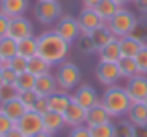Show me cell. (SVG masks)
Segmentation results:
<instances>
[{
  "label": "cell",
  "instance_id": "5b68a950",
  "mask_svg": "<svg viewBox=\"0 0 147 137\" xmlns=\"http://www.w3.org/2000/svg\"><path fill=\"white\" fill-rule=\"evenodd\" d=\"M34 15H36V21L41 24H52L63 17V7L58 0H37Z\"/></svg>",
  "mask_w": 147,
  "mask_h": 137
},
{
  "label": "cell",
  "instance_id": "7c38bea8",
  "mask_svg": "<svg viewBox=\"0 0 147 137\" xmlns=\"http://www.w3.org/2000/svg\"><path fill=\"white\" fill-rule=\"evenodd\" d=\"M125 89L132 102H144L147 98V74H136L134 78L127 80Z\"/></svg>",
  "mask_w": 147,
  "mask_h": 137
},
{
  "label": "cell",
  "instance_id": "7a4b0ae2",
  "mask_svg": "<svg viewBox=\"0 0 147 137\" xmlns=\"http://www.w3.org/2000/svg\"><path fill=\"white\" fill-rule=\"evenodd\" d=\"M100 102H102V106L108 109L112 119H114V117H117V119L125 117L127 111H129V108L132 106V100H130V96L127 94V89L121 87V85H117V83L104 89L102 96H100Z\"/></svg>",
  "mask_w": 147,
  "mask_h": 137
},
{
  "label": "cell",
  "instance_id": "8992f818",
  "mask_svg": "<svg viewBox=\"0 0 147 137\" xmlns=\"http://www.w3.org/2000/svg\"><path fill=\"white\" fill-rule=\"evenodd\" d=\"M17 128L22 132L26 137H34L37 135L39 132H45L43 130V115L36 113L34 109H28L21 119L17 120Z\"/></svg>",
  "mask_w": 147,
  "mask_h": 137
},
{
  "label": "cell",
  "instance_id": "ab89813d",
  "mask_svg": "<svg viewBox=\"0 0 147 137\" xmlns=\"http://www.w3.org/2000/svg\"><path fill=\"white\" fill-rule=\"evenodd\" d=\"M17 72L13 70L11 67H6V68H2V78H4V83H13L15 85V82H17Z\"/></svg>",
  "mask_w": 147,
  "mask_h": 137
},
{
  "label": "cell",
  "instance_id": "44dd1931",
  "mask_svg": "<svg viewBox=\"0 0 147 137\" xmlns=\"http://www.w3.org/2000/svg\"><path fill=\"white\" fill-rule=\"evenodd\" d=\"M63 126H65V120H63V115H61V113L49 111V113L43 115V130L47 132V134L54 135L56 132H60Z\"/></svg>",
  "mask_w": 147,
  "mask_h": 137
},
{
  "label": "cell",
  "instance_id": "8fae6325",
  "mask_svg": "<svg viewBox=\"0 0 147 137\" xmlns=\"http://www.w3.org/2000/svg\"><path fill=\"white\" fill-rule=\"evenodd\" d=\"M32 35H34V26L24 15H22V17L9 19L7 37H11V39H15V41H21V39H26V37H32Z\"/></svg>",
  "mask_w": 147,
  "mask_h": 137
},
{
  "label": "cell",
  "instance_id": "d590c367",
  "mask_svg": "<svg viewBox=\"0 0 147 137\" xmlns=\"http://www.w3.org/2000/svg\"><path fill=\"white\" fill-rule=\"evenodd\" d=\"M130 35H132L134 39L145 43V41H147V21H138L136 28L132 30V33H130Z\"/></svg>",
  "mask_w": 147,
  "mask_h": 137
},
{
  "label": "cell",
  "instance_id": "ee69618b",
  "mask_svg": "<svg viewBox=\"0 0 147 137\" xmlns=\"http://www.w3.org/2000/svg\"><path fill=\"white\" fill-rule=\"evenodd\" d=\"M100 2H102V0H82V6L86 7V9H95Z\"/></svg>",
  "mask_w": 147,
  "mask_h": 137
},
{
  "label": "cell",
  "instance_id": "4fadbf2b",
  "mask_svg": "<svg viewBox=\"0 0 147 137\" xmlns=\"http://www.w3.org/2000/svg\"><path fill=\"white\" fill-rule=\"evenodd\" d=\"M86 113L88 111L82 108V106H78L76 102H71V106L63 111L65 126H71V128L84 126V124H86Z\"/></svg>",
  "mask_w": 147,
  "mask_h": 137
},
{
  "label": "cell",
  "instance_id": "30bf717a",
  "mask_svg": "<svg viewBox=\"0 0 147 137\" xmlns=\"http://www.w3.org/2000/svg\"><path fill=\"white\" fill-rule=\"evenodd\" d=\"M76 21H78L80 33H82V35H90V33H93L97 28L106 24V22L99 17V13L95 9H86V7L80 11V15L76 17Z\"/></svg>",
  "mask_w": 147,
  "mask_h": 137
},
{
  "label": "cell",
  "instance_id": "e575fe53",
  "mask_svg": "<svg viewBox=\"0 0 147 137\" xmlns=\"http://www.w3.org/2000/svg\"><path fill=\"white\" fill-rule=\"evenodd\" d=\"M136 65H138V72L140 74H147V43L142 47V50L136 54Z\"/></svg>",
  "mask_w": 147,
  "mask_h": 137
},
{
  "label": "cell",
  "instance_id": "816d5d0a",
  "mask_svg": "<svg viewBox=\"0 0 147 137\" xmlns=\"http://www.w3.org/2000/svg\"><path fill=\"white\" fill-rule=\"evenodd\" d=\"M0 63H2V56H0Z\"/></svg>",
  "mask_w": 147,
  "mask_h": 137
},
{
  "label": "cell",
  "instance_id": "ba28073f",
  "mask_svg": "<svg viewBox=\"0 0 147 137\" xmlns=\"http://www.w3.org/2000/svg\"><path fill=\"white\" fill-rule=\"evenodd\" d=\"M54 32H56L60 37H63L67 43H75V41L82 35V33H80L78 21H76L75 17H69V15H63V17L56 22Z\"/></svg>",
  "mask_w": 147,
  "mask_h": 137
},
{
  "label": "cell",
  "instance_id": "db71d44e",
  "mask_svg": "<svg viewBox=\"0 0 147 137\" xmlns=\"http://www.w3.org/2000/svg\"><path fill=\"white\" fill-rule=\"evenodd\" d=\"M0 137H2V135H0Z\"/></svg>",
  "mask_w": 147,
  "mask_h": 137
},
{
  "label": "cell",
  "instance_id": "836d02e7",
  "mask_svg": "<svg viewBox=\"0 0 147 137\" xmlns=\"http://www.w3.org/2000/svg\"><path fill=\"white\" fill-rule=\"evenodd\" d=\"M17 96H19V91L13 83H2V85H0V98H2V102L17 98Z\"/></svg>",
  "mask_w": 147,
  "mask_h": 137
},
{
  "label": "cell",
  "instance_id": "ffe728a7",
  "mask_svg": "<svg viewBox=\"0 0 147 137\" xmlns=\"http://www.w3.org/2000/svg\"><path fill=\"white\" fill-rule=\"evenodd\" d=\"M99 54V61H108V63H117L119 59L123 58L121 54V45H119V39L108 43L106 47H102L100 50H97Z\"/></svg>",
  "mask_w": 147,
  "mask_h": 137
},
{
  "label": "cell",
  "instance_id": "2e32d148",
  "mask_svg": "<svg viewBox=\"0 0 147 137\" xmlns=\"http://www.w3.org/2000/svg\"><path fill=\"white\" fill-rule=\"evenodd\" d=\"M71 102H73V94H69V91L58 89L54 94L49 96V108H50V111H56L63 115V111L71 106Z\"/></svg>",
  "mask_w": 147,
  "mask_h": 137
},
{
  "label": "cell",
  "instance_id": "9a60e30c",
  "mask_svg": "<svg viewBox=\"0 0 147 137\" xmlns=\"http://www.w3.org/2000/svg\"><path fill=\"white\" fill-rule=\"evenodd\" d=\"M112 120V115L108 113V109L102 106V102H99L97 106L88 109L86 113V126L88 128H93V126H99V124H104V122H110Z\"/></svg>",
  "mask_w": 147,
  "mask_h": 137
},
{
  "label": "cell",
  "instance_id": "ac0fdd59",
  "mask_svg": "<svg viewBox=\"0 0 147 137\" xmlns=\"http://www.w3.org/2000/svg\"><path fill=\"white\" fill-rule=\"evenodd\" d=\"M0 111L6 113L9 119H13L15 122H17V120L21 119L26 111H28V109H26V106L21 102V98L17 96V98H11V100L2 102V104H0Z\"/></svg>",
  "mask_w": 147,
  "mask_h": 137
},
{
  "label": "cell",
  "instance_id": "f6af8a7d",
  "mask_svg": "<svg viewBox=\"0 0 147 137\" xmlns=\"http://www.w3.org/2000/svg\"><path fill=\"white\" fill-rule=\"evenodd\" d=\"M4 137H26L24 134H22V132L21 130H19V128L17 126H15L13 128V130H9V132H7V134L6 135H4Z\"/></svg>",
  "mask_w": 147,
  "mask_h": 137
},
{
  "label": "cell",
  "instance_id": "83f0119b",
  "mask_svg": "<svg viewBox=\"0 0 147 137\" xmlns=\"http://www.w3.org/2000/svg\"><path fill=\"white\" fill-rule=\"evenodd\" d=\"M19 52H17V41L11 39V37H2L0 39V56H2V59H11L15 58Z\"/></svg>",
  "mask_w": 147,
  "mask_h": 137
},
{
  "label": "cell",
  "instance_id": "d4e9b609",
  "mask_svg": "<svg viewBox=\"0 0 147 137\" xmlns=\"http://www.w3.org/2000/svg\"><path fill=\"white\" fill-rule=\"evenodd\" d=\"M117 67H119V72H121V78H125V80H130L136 74H140L134 58H125V56H123V58L117 61Z\"/></svg>",
  "mask_w": 147,
  "mask_h": 137
},
{
  "label": "cell",
  "instance_id": "8d00e7d4",
  "mask_svg": "<svg viewBox=\"0 0 147 137\" xmlns=\"http://www.w3.org/2000/svg\"><path fill=\"white\" fill-rule=\"evenodd\" d=\"M15 126H17V122H15L13 119H9V117H7L6 113L0 111V135L4 137L9 130H13Z\"/></svg>",
  "mask_w": 147,
  "mask_h": 137
},
{
  "label": "cell",
  "instance_id": "603a6c76",
  "mask_svg": "<svg viewBox=\"0 0 147 137\" xmlns=\"http://www.w3.org/2000/svg\"><path fill=\"white\" fill-rule=\"evenodd\" d=\"M119 45H121V54L125 56V58H136V54L142 50V47H144L145 43H142V41L134 39L132 35H129V37L119 39Z\"/></svg>",
  "mask_w": 147,
  "mask_h": 137
},
{
  "label": "cell",
  "instance_id": "11a10c76",
  "mask_svg": "<svg viewBox=\"0 0 147 137\" xmlns=\"http://www.w3.org/2000/svg\"><path fill=\"white\" fill-rule=\"evenodd\" d=\"M132 2H134V0H132Z\"/></svg>",
  "mask_w": 147,
  "mask_h": 137
},
{
  "label": "cell",
  "instance_id": "7402d4cb",
  "mask_svg": "<svg viewBox=\"0 0 147 137\" xmlns=\"http://www.w3.org/2000/svg\"><path fill=\"white\" fill-rule=\"evenodd\" d=\"M90 37L93 39V43H95V47H97V50H100V48L106 47L108 43H112V41L117 39V37L112 33V30L108 28V24H104V26H100V28H97L93 33H90Z\"/></svg>",
  "mask_w": 147,
  "mask_h": 137
},
{
  "label": "cell",
  "instance_id": "74e56055",
  "mask_svg": "<svg viewBox=\"0 0 147 137\" xmlns=\"http://www.w3.org/2000/svg\"><path fill=\"white\" fill-rule=\"evenodd\" d=\"M19 98H21V102L26 106V109H34L37 94H36V91H22V93H19Z\"/></svg>",
  "mask_w": 147,
  "mask_h": 137
},
{
  "label": "cell",
  "instance_id": "52a82bcc",
  "mask_svg": "<svg viewBox=\"0 0 147 137\" xmlns=\"http://www.w3.org/2000/svg\"><path fill=\"white\" fill-rule=\"evenodd\" d=\"M95 78L100 85L110 87L115 85L121 78V72H119L117 63H108V61H99L97 67H95Z\"/></svg>",
  "mask_w": 147,
  "mask_h": 137
},
{
  "label": "cell",
  "instance_id": "b9f144b4",
  "mask_svg": "<svg viewBox=\"0 0 147 137\" xmlns=\"http://www.w3.org/2000/svg\"><path fill=\"white\" fill-rule=\"evenodd\" d=\"M7 30H9V17L0 11V39L7 35Z\"/></svg>",
  "mask_w": 147,
  "mask_h": 137
},
{
  "label": "cell",
  "instance_id": "1f68e13d",
  "mask_svg": "<svg viewBox=\"0 0 147 137\" xmlns=\"http://www.w3.org/2000/svg\"><path fill=\"white\" fill-rule=\"evenodd\" d=\"M76 47H78V50L82 54H93V52H97V47H95L93 39L90 35H80L76 39Z\"/></svg>",
  "mask_w": 147,
  "mask_h": 137
},
{
  "label": "cell",
  "instance_id": "3957f363",
  "mask_svg": "<svg viewBox=\"0 0 147 137\" xmlns=\"http://www.w3.org/2000/svg\"><path fill=\"white\" fill-rule=\"evenodd\" d=\"M106 24H108V28L112 30V33H114L117 39H123V37H129L130 33H132V30L136 28V24H138V19L130 9L121 7Z\"/></svg>",
  "mask_w": 147,
  "mask_h": 137
},
{
  "label": "cell",
  "instance_id": "f35d334b",
  "mask_svg": "<svg viewBox=\"0 0 147 137\" xmlns=\"http://www.w3.org/2000/svg\"><path fill=\"white\" fill-rule=\"evenodd\" d=\"M34 111L39 113V115L49 113L50 111V108H49V96H37L36 104H34Z\"/></svg>",
  "mask_w": 147,
  "mask_h": 137
},
{
  "label": "cell",
  "instance_id": "cb8c5ba5",
  "mask_svg": "<svg viewBox=\"0 0 147 137\" xmlns=\"http://www.w3.org/2000/svg\"><path fill=\"white\" fill-rule=\"evenodd\" d=\"M17 52L24 58H34L37 56V37H26V39L17 41Z\"/></svg>",
  "mask_w": 147,
  "mask_h": 137
},
{
  "label": "cell",
  "instance_id": "277c9868",
  "mask_svg": "<svg viewBox=\"0 0 147 137\" xmlns=\"http://www.w3.org/2000/svg\"><path fill=\"white\" fill-rule=\"evenodd\" d=\"M56 82H58V87L61 91H71L75 87L80 85V78H82V72H80V67L73 61H63L60 63L56 70Z\"/></svg>",
  "mask_w": 147,
  "mask_h": 137
},
{
  "label": "cell",
  "instance_id": "f5cc1de1",
  "mask_svg": "<svg viewBox=\"0 0 147 137\" xmlns=\"http://www.w3.org/2000/svg\"><path fill=\"white\" fill-rule=\"evenodd\" d=\"M0 104H2V98H0Z\"/></svg>",
  "mask_w": 147,
  "mask_h": 137
},
{
  "label": "cell",
  "instance_id": "7bdbcfd3",
  "mask_svg": "<svg viewBox=\"0 0 147 137\" xmlns=\"http://www.w3.org/2000/svg\"><path fill=\"white\" fill-rule=\"evenodd\" d=\"M134 6L142 15H147V0H134Z\"/></svg>",
  "mask_w": 147,
  "mask_h": 137
},
{
  "label": "cell",
  "instance_id": "4dcf8cb0",
  "mask_svg": "<svg viewBox=\"0 0 147 137\" xmlns=\"http://www.w3.org/2000/svg\"><path fill=\"white\" fill-rule=\"evenodd\" d=\"M115 137H136V126L127 119H121L115 124Z\"/></svg>",
  "mask_w": 147,
  "mask_h": 137
},
{
  "label": "cell",
  "instance_id": "e0dca14e",
  "mask_svg": "<svg viewBox=\"0 0 147 137\" xmlns=\"http://www.w3.org/2000/svg\"><path fill=\"white\" fill-rule=\"evenodd\" d=\"M28 9V0H0V11L9 19L22 17Z\"/></svg>",
  "mask_w": 147,
  "mask_h": 137
},
{
  "label": "cell",
  "instance_id": "f907efd6",
  "mask_svg": "<svg viewBox=\"0 0 147 137\" xmlns=\"http://www.w3.org/2000/svg\"><path fill=\"white\" fill-rule=\"evenodd\" d=\"M144 104H145V108H147V98H145V100H144Z\"/></svg>",
  "mask_w": 147,
  "mask_h": 137
},
{
  "label": "cell",
  "instance_id": "4316f807",
  "mask_svg": "<svg viewBox=\"0 0 147 137\" xmlns=\"http://www.w3.org/2000/svg\"><path fill=\"white\" fill-rule=\"evenodd\" d=\"M50 63L45 61L41 56H34V58L28 59V72H32L34 76H43L47 74V72H50Z\"/></svg>",
  "mask_w": 147,
  "mask_h": 137
},
{
  "label": "cell",
  "instance_id": "484cf974",
  "mask_svg": "<svg viewBox=\"0 0 147 137\" xmlns=\"http://www.w3.org/2000/svg\"><path fill=\"white\" fill-rule=\"evenodd\" d=\"M121 9V6H117V4L114 2V0H102V2L99 4L97 7H95V11L99 13V17L102 19L104 22H108L112 17H114L117 11Z\"/></svg>",
  "mask_w": 147,
  "mask_h": 137
},
{
  "label": "cell",
  "instance_id": "7dc6e473",
  "mask_svg": "<svg viewBox=\"0 0 147 137\" xmlns=\"http://www.w3.org/2000/svg\"><path fill=\"white\" fill-rule=\"evenodd\" d=\"M114 2H115V4H117V6H121V7H125V6H127V4H130V2H132V0H114Z\"/></svg>",
  "mask_w": 147,
  "mask_h": 137
},
{
  "label": "cell",
  "instance_id": "f546056e",
  "mask_svg": "<svg viewBox=\"0 0 147 137\" xmlns=\"http://www.w3.org/2000/svg\"><path fill=\"white\" fill-rule=\"evenodd\" d=\"M90 132H91V137H115V124L110 120V122L90 128Z\"/></svg>",
  "mask_w": 147,
  "mask_h": 137
},
{
  "label": "cell",
  "instance_id": "6da1fadb",
  "mask_svg": "<svg viewBox=\"0 0 147 137\" xmlns=\"http://www.w3.org/2000/svg\"><path fill=\"white\" fill-rule=\"evenodd\" d=\"M69 48H71V43L60 37L54 30H47L37 37V56H41L50 65L63 63L69 54Z\"/></svg>",
  "mask_w": 147,
  "mask_h": 137
},
{
  "label": "cell",
  "instance_id": "9c48e42d",
  "mask_svg": "<svg viewBox=\"0 0 147 137\" xmlns=\"http://www.w3.org/2000/svg\"><path fill=\"white\" fill-rule=\"evenodd\" d=\"M73 102H76L78 106H82L84 109H90L93 106H97L100 102V94L95 91V87H91L90 83H82L76 87L75 94H73Z\"/></svg>",
  "mask_w": 147,
  "mask_h": 137
},
{
  "label": "cell",
  "instance_id": "60d3db41",
  "mask_svg": "<svg viewBox=\"0 0 147 137\" xmlns=\"http://www.w3.org/2000/svg\"><path fill=\"white\" fill-rule=\"evenodd\" d=\"M69 137H91V132H90V128L84 124V126L71 128V134H69Z\"/></svg>",
  "mask_w": 147,
  "mask_h": 137
},
{
  "label": "cell",
  "instance_id": "bcb514c9",
  "mask_svg": "<svg viewBox=\"0 0 147 137\" xmlns=\"http://www.w3.org/2000/svg\"><path fill=\"white\" fill-rule=\"evenodd\" d=\"M136 137H147V126H136Z\"/></svg>",
  "mask_w": 147,
  "mask_h": 137
},
{
  "label": "cell",
  "instance_id": "5bb4252c",
  "mask_svg": "<svg viewBox=\"0 0 147 137\" xmlns=\"http://www.w3.org/2000/svg\"><path fill=\"white\" fill-rule=\"evenodd\" d=\"M58 89H60V87H58L56 76L50 74V72L36 78V87H34V91H36L37 96H50V94H54Z\"/></svg>",
  "mask_w": 147,
  "mask_h": 137
},
{
  "label": "cell",
  "instance_id": "c3c4849f",
  "mask_svg": "<svg viewBox=\"0 0 147 137\" xmlns=\"http://www.w3.org/2000/svg\"><path fill=\"white\" fill-rule=\"evenodd\" d=\"M34 137H52L50 134H47V132H39L37 135H34Z\"/></svg>",
  "mask_w": 147,
  "mask_h": 137
},
{
  "label": "cell",
  "instance_id": "d6986e66",
  "mask_svg": "<svg viewBox=\"0 0 147 137\" xmlns=\"http://www.w3.org/2000/svg\"><path fill=\"white\" fill-rule=\"evenodd\" d=\"M125 119L129 122H132L134 126H147V108L144 102H132V106L129 108Z\"/></svg>",
  "mask_w": 147,
  "mask_h": 137
},
{
  "label": "cell",
  "instance_id": "681fc988",
  "mask_svg": "<svg viewBox=\"0 0 147 137\" xmlns=\"http://www.w3.org/2000/svg\"><path fill=\"white\" fill-rule=\"evenodd\" d=\"M4 83V78H2V68H0V85Z\"/></svg>",
  "mask_w": 147,
  "mask_h": 137
},
{
  "label": "cell",
  "instance_id": "f1b7e54d",
  "mask_svg": "<svg viewBox=\"0 0 147 137\" xmlns=\"http://www.w3.org/2000/svg\"><path fill=\"white\" fill-rule=\"evenodd\" d=\"M36 78L37 76H34L32 72H21V74L17 76V82H15V87H17L19 93H22V91H34V87H36Z\"/></svg>",
  "mask_w": 147,
  "mask_h": 137
},
{
  "label": "cell",
  "instance_id": "d6a6232c",
  "mask_svg": "<svg viewBox=\"0 0 147 137\" xmlns=\"http://www.w3.org/2000/svg\"><path fill=\"white\" fill-rule=\"evenodd\" d=\"M9 67L13 68L17 74H21V72H26V70H28V58H24V56L17 54L15 58L9 59Z\"/></svg>",
  "mask_w": 147,
  "mask_h": 137
}]
</instances>
